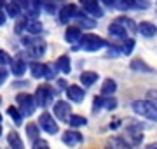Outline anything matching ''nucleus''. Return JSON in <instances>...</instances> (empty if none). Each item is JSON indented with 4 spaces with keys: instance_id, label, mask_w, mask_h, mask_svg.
<instances>
[{
    "instance_id": "1",
    "label": "nucleus",
    "mask_w": 157,
    "mask_h": 149,
    "mask_svg": "<svg viewBox=\"0 0 157 149\" xmlns=\"http://www.w3.org/2000/svg\"><path fill=\"white\" fill-rule=\"evenodd\" d=\"M131 109L135 111L138 116L145 118L150 121H157V107L148 100H135L131 103Z\"/></svg>"
},
{
    "instance_id": "2",
    "label": "nucleus",
    "mask_w": 157,
    "mask_h": 149,
    "mask_svg": "<svg viewBox=\"0 0 157 149\" xmlns=\"http://www.w3.org/2000/svg\"><path fill=\"white\" fill-rule=\"evenodd\" d=\"M17 105H19V111H21V114L25 116H32L35 111V97L33 95H26V93H21V95H17Z\"/></svg>"
},
{
    "instance_id": "3",
    "label": "nucleus",
    "mask_w": 157,
    "mask_h": 149,
    "mask_svg": "<svg viewBox=\"0 0 157 149\" xmlns=\"http://www.w3.org/2000/svg\"><path fill=\"white\" fill-rule=\"evenodd\" d=\"M105 46H107V42L98 35H84L80 39V47L84 51H98L100 47H105Z\"/></svg>"
},
{
    "instance_id": "4",
    "label": "nucleus",
    "mask_w": 157,
    "mask_h": 149,
    "mask_svg": "<svg viewBox=\"0 0 157 149\" xmlns=\"http://www.w3.org/2000/svg\"><path fill=\"white\" fill-rule=\"evenodd\" d=\"M39 125L40 128L44 130L45 133H49V135H54V133H58V123L54 121V118L49 114V112H42L39 118Z\"/></svg>"
},
{
    "instance_id": "5",
    "label": "nucleus",
    "mask_w": 157,
    "mask_h": 149,
    "mask_svg": "<svg viewBox=\"0 0 157 149\" xmlns=\"http://www.w3.org/2000/svg\"><path fill=\"white\" fill-rule=\"evenodd\" d=\"M23 44L28 47V51L32 56H42L45 51V42L42 39H23Z\"/></svg>"
},
{
    "instance_id": "6",
    "label": "nucleus",
    "mask_w": 157,
    "mask_h": 149,
    "mask_svg": "<svg viewBox=\"0 0 157 149\" xmlns=\"http://www.w3.org/2000/svg\"><path fill=\"white\" fill-rule=\"evenodd\" d=\"M51 100H52V90H51V88H47V86L37 88V91H35V102H37V105L47 107Z\"/></svg>"
},
{
    "instance_id": "7",
    "label": "nucleus",
    "mask_w": 157,
    "mask_h": 149,
    "mask_svg": "<svg viewBox=\"0 0 157 149\" xmlns=\"http://www.w3.org/2000/svg\"><path fill=\"white\" fill-rule=\"evenodd\" d=\"M80 6L84 7V11L87 14L94 18H101L103 16V11H101V7L98 6V0H80Z\"/></svg>"
},
{
    "instance_id": "8",
    "label": "nucleus",
    "mask_w": 157,
    "mask_h": 149,
    "mask_svg": "<svg viewBox=\"0 0 157 149\" xmlns=\"http://www.w3.org/2000/svg\"><path fill=\"white\" fill-rule=\"evenodd\" d=\"M54 114H56V118L59 121H68L70 119V103L63 102V100L56 102V105H54Z\"/></svg>"
},
{
    "instance_id": "9",
    "label": "nucleus",
    "mask_w": 157,
    "mask_h": 149,
    "mask_svg": "<svg viewBox=\"0 0 157 149\" xmlns=\"http://www.w3.org/2000/svg\"><path fill=\"white\" fill-rule=\"evenodd\" d=\"M78 16H80V12H78L77 6H73V4L65 6L61 11H59V21H61V23H68L70 18H78Z\"/></svg>"
},
{
    "instance_id": "10",
    "label": "nucleus",
    "mask_w": 157,
    "mask_h": 149,
    "mask_svg": "<svg viewBox=\"0 0 157 149\" xmlns=\"http://www.w3.org/2000/svg\"><path fill=\"white\" fill-rule=\"evenodd\" d=\"M84 140V137L80 135L78 132H75V130H68V132L63 133V142L67 144V146H77V144H80Z\"/></svg>"
},
{
    "instance_id": "11",
    "label": "nucleus",
    "mask_w": 157,
    "mask_h": 149,
    "mask_svg": "<svg viewBox=\"0 0 157 149\" xmlns=\"http://www.w3.org/2000/svg\"><path fill=\"white\" fill-rule=\"evenodd\" d=\"M67 97L72 100V102H82L84 100V97H86V93H84V90L80 86H68L67 88Z\"/></svg>"
},
{
    "instance_id": "12",
    "label": "nucleus",
    "mask_w": 157,
    "mask_h": 149,
    "mask_svg": "<svg viewBox=\"0 0 157 149\" xmlns=\"http://www.w3.org/2000/svg\"><path fill=\"white\" fill-rule=\"evenodd\" d=\"M107 149H133V146L122 137H112L107 142Z\"/></svg>"
},
{
    "instance_id": "13",
    "label": "nucleus",
    "mask_w": 157,
    "mask_h": 149,
    "mask_svg": "<svg viewBox=\"0 0 157 149\" xmlns=\"http://www.w3.org/2000/svg\"><path fill=\"white\" fill-rule=\"evenodd\" d=\"M138 32H140L143 37H154V35L157 34V28H155V25L150 23V21H141V23L138 25Z\"/></svg>"
},
{
    "instance_id": "14",
    "label": "nucleus",
    "mask_w": 157,
    "mask_h": 149,
    "mask_svg": "<svg viewBox=\"0 0 157 149\" xmlns=\"http://www.w3.org/2000/svg\"><path fill=\"white\" fill-rule=\"evenodd\" d=\"M30 72L33 77H47V65H42V63L33 62L30 65Z\"/></svg>"
},
{
    "instance_id": "15",
    "label": "nucleus",
    "mask_w": 157,
    "mask_h": 149,
    "mask_svg": "<svg viewBox=\"0 0 157 149\" xmlns=\"http://www.w3.org/2000/svg\"><path fill=\"white\" fill-rule=\"evenodd\" d=\"M115 90H117V83L113 79H107L103 83V86H101V95L103 97H110V95L115 93Z\"/></svg>"
},
{
    "instance_id": "16",
    "label": "nucleus",
    "mask_w": 157,
    "mask_h": 149,
    "mask_svg": "<svg viewBox=\"0 0 157 149\" xmlns=\"http://www.w3.org/2000/svg\"><path fill=\"white\" fill-rule=\"evenodd\" d=\"M108 32H110L112 35H115V37H121V39L126 40V28H124L121 23H117V21L108 26Z\"/></svg>"
},
{
    "instance_id": "17",
    "label": "nucleus",
    "mask_w": 157,
    "mask_h": 149,
    "mask_svg": "<svg viewBox=\"0 0 157 149\" xmlns=\"http://www.w3.org/2000/svg\"><path fill=\"white\" fill-rule=\"evenodd\" d=\"M80 81L84 86H93L96 81H98V74L96 72H82L80 74Z\"/></svg>"
},
{
    "instance_id": "18",
    "label": "nucleus",
    "mask_w": 157,
    "mask_h": 149,
    "mask_svg": "<svg viewBox=\"0 0 157 149\" xmlns=\"http://www.w3.org/2000/svg\"><path fill=\"white\" fill-rule=\"evenodd\" d=\"M65 37H67L68 42H77V40L82 39V35H80V30H78L77 26H70V28L67 30Z\"/></svg>"
},
{
    "instance_id": "19",
    "label": "nucleus",
    "mask_w": 157,
    "mask_h": 149,
    "mask_svg": "<svg viewBox=\"0 0 157 149\" xmlns=\"http://www.w3.org/2000/svg\"><path fill=\"white\" fill-rule=\"evenodd\" d=\"M56 67L61 70L63 74H70V69H72V67H70V58L65 56V54H63V56H59V58H58Z\"/></svg>"
},
{
    "instance_id": "20",
    "label": "nucleus",
    "mask_w": 157,
    "mask_h": 149,
    "mask_svg": "<svg viewBox=\"0 0 157 149\" xmlns=\"http://www.w3.org/2000/svg\"><path fill=\"white\" fill-rule=\"evenodd\" d=\"M7 140H9V146H11L12 149H23V142H21V139H19V135H17L16 132L9 133Z\"/></svg>"
},
{
    "instance_id": "21",
    "label": "nucleus",
    "mask_w": 157,
    "mask_h": 149,
    "mask_svg": "<svg viewBox=\"0 0 157 149\" xmlns=\"http://www.w3.org/2000/svg\"><path fill=\"white\" fill-rule=\"evenodd\" d=\"M25 72H26V63L23 62V60L12 62V74L14 75H23Z\"/></svg>"
},
{
    "instance_id": "22",
    "label": "nucleus",
    "mask_w": 157,
    "mask_h": 149,
    "mask_svg": "<svg viewBox=\"0 0 157 149\" xmlns=\"http://www.w3.org/2000/svg\"><path fill=\"white\" fill-rule=\"evenodd\" d=\"M86 123H87V119H86V118H82V116H77V114L70 116V119H68V125H70V126H73V128H78V126H84Z\"/></svg>"
},
{
    "instance_id": "23",
    "label": "nucleus",
    "mask_w": 157,
    "mask_h": 149,
    "mask_svg": "<svg viewBox=\"0 0 157 149\" xmlns=\"http://www.w3.org/2000/svg\"><path fill=\"white\" fill-rule=\"evenodd\" d=\"M117 23H121L124 28L128 30V32H136V30H138V26H135V21H133V19H129V18H119Z\"/></svg>"
},
{
    "instance_id": "24",
    "label": "nucleus",
    "mask_w": 157,
    "mask_h": 149,
    "mask_svg": "<svg viewBox=\"0 0 157 149\" xmlns=\"http://www.w3.org/2000/svg\"><path fill=\"white\" fill-rule=\"evenodd\" d=\"M7 112H9V116L12 118V121H14L16 125H21V121H23V116H21V112H19V109H16L14 105H11V107L7 109Z\"/></svg>"
},
{
    "instance_id": "25",
    "label": "nucleus",
    "mask_w": 157,
    "mask_h": 149,
    "mask_svg": "<svg viewBox=\"0 0 157 149\" xmlns=\"http://www.w3.org/2000/svg\"><path fill=\"white\" fill-rule=\"evenodd\" d=\"M26 135H28V139H32V140H39V126L33 125V123H30L28 126H26Z\"/></svg>"
},
{
    "instance_id": "26",
    "label": "nucleus",
    "mask_w": 157,
    "mask_h": 149,
    "mask_svg": "<svg viewBox=\"0 0 157 149\" xmlns=\"http://www.w3.org/2000/svg\"><path fill=\"white\" fill-rule=\"evenodd\" d=\"M25 28L28 30L30 34H40L42 32V23H39V21H28V23L25 25Z\"/></svg>"
},
{
    "instance_id": "27",
    "label": "nucleus",
    "mask_w": 157,
    "mask_h": 149,
    "mask_svg": "<svg viewBox=\"0 0 157 149\" xmlns=\"http://www.w3.org/2000/svg\"><path fill=\"white\" fill-rule=\"evenodd\" d=\"M131 69L133 70H143V72H152L150 67H147L141 60H133V62H131Z\"/></svg>"
},
{
    "instance_id": "28",
    "label": "nucleus",
    "mask_w": 157,
    "mask_h": 149,
    "mask_svg": "<svg viewBox=\"0 0 157 149\" xmlns=\"http://www.w3.org/2000/svg\"><path fill=\"white\" fill-rule=\"evenodd\" d=\"M133 47H135V40H133V39H126V42H124L121 53H122V54H131Z\"/></svg>"
},
{
    "instance_id": "29",
    "label": "nucleus",
    "mask_w": 157,
    "mask_h": 149,
    "mask_svg": "<svg viewBox=\"0 0 157 149\" xmlns=\"http://www.w3.org/2000/svg\"><path fill=\"white\" fill-rule=\"evenodd\" d=\"M19 9H21V6L19 4H16V2H11V4H7V11H9V16H17L19 14Z\"/></svg>"
},
{
    "instance_id": "30",
    "label": "nucleus",
    "mask_w": 157,
    "mask_h": 149,
    "mask_svg": "<svg viewBox=\"0 0 157 149\" xmlns=\"http://www.w3.org/2000/svg\"><path fill=\"white\" fill-rule=\"evenodd\" d=\"M117 107V100L113 97H105L103 100V109H115Z\"/></svg>"
},
{
    "instance_id": "31",
    "label": "nucleus",
    "mask_w": 157,
    "mask_h": 149,
    "mask_svg": "<svg viewBox=\"0 0 157 149\" xmlns=\"http://www.w3.org/2000/svg\"><path fill=\"white\" fill-rule=\"evenodd\" d=\"M42 6H44L45 11L51 12V14H54V12H56V4H54L52 0H42Z\"/></svg>"
},
{
    "instance_id": "32",
    "label": "nucleus",
    "mask_w": 157,
    "mask_h": 149,
    "mask_svg": "<svg viewBox=\"0 0 157 149\" xmlns=\"http://www.w3.org/2000/svg\"><path fill=\"white\" fill-rule=\"evenodd\" d=\"M78 21L84 25V26H87V28H93V26H94V19H89V18L82 16V14L78 16Z\"/></svg>"
},
{
    "instance_id": "33",
    "label": "nucleus",
    "mask_w": 157,
    "mask_h": 149,
    "mask_svg": "<svg viewBox=\"0 0 157 149\" xmlns=\"http://www.w3.org/2000/svg\"><path fill=\"white\" fill-rule=\"evenodd\" d=\"M7 63H12L11 56H9L6 51H0V67H4V65H7Z\"/></svg>"
},
{
    "instance_id": "34",
    "label": "nucleus",
    "mask_w": 157,
    "mask_h": 149,
    "mask_svg": "<svg viewBox=\"0 0 157 149\" xmlns=\"http://www.w3.org/2000/svg\"><path fill=\"white\" fill-rule=\"evenodd\" d=\"M147 97H148V102H152L157 107V90H148Z\"/></svg>"
},
{
    "instance_id": "35",
    "label": "nucleus",
    "mask_w": 157,
    "mask_h": 149,
    "mask_svg": "<svg viewBox=\"0 0 157 149\" xmlns=\"http://www.w3.org/2000/svg\"><path fill=\"white\" fill-rule=\"evenodd\" d=\"M103 100H105V97H103V95H100V97H96V98H94V103H93V107H94V111L103 109Z\"/></svg>"
},
{
    "instance_id": "36",
    "label": "nucleus",
    "mask_w": 157,
    "mask_h": 149,
    "mask_svg": "<svg viewBox=\"0 0 157 149\" xmlns=\"http://www.w3.org/2000/svg\"><path fill=\"white\" fill-rule=\"evenodd\" d=\"M135 4H136L135 0H121V2H119V7H121V9H128V7H133Z\"/></svg>"
},
{
    "instance_id": "37",
    "label": "nucleus",
    "mask_w": 157,
    "mask_h": 149,
    "mask_svg": "<svg viewBox=\"0 0 157 149\" xmlns=\"http://www.w3.org/2000/svg\"><path fill=\"white\" fill-rule=\"evenodd\" d=\"M33 149H49V146H47L45 140H37V142L33 144Z\"/></svg>"
},
{
    "instance_id": "38",
    "label": "nucleus",
    "mask_w": 157,
    "mask_h": 149,
    "mask_svg": "<svg viewBox=\"0 0 157 149\" xmlns=\"http://www.w3.org/2000/svg\"><path fill=\"white\" fill-rule=\"evenodd\" d=\"M54 70H58L56 65H47V79H52L54 77Z\"/></svg>"
},
{
    "instance_id": "39",
    "label": "nucleus",
    "mask_w": 157,
    "mask_h": 149,
    "mask_svg": "<svg viewBox=\"0 0 157 149\" xmlns=\"http://www.w3.org/2000/svg\"><path fill=\"white\" fill-rule=\"evenodd\" d=\"M6 79H7V70L4 67H0V84H4Z\"/></svg>"
},
{
    "instance_id": "40",
    "label": "nucleus",
    "mask_w": 157,
    "mask_h": 149,
    "mask_svg": "<svg viewBox=\"0 0 157 149\" xmlns=\"http://www.w3.org/2000/svg\"><path fill=\"white\" fill-rule=\"evenodd\" d=\"M145 149H157V142H150V144H147Z\"/></svg>"
},
{
    "instance_id": "41",
    "label": "nucleus",
    "mask_w": 157,
    "mask_h": 149,
    "mask_svg": "<svg viewBox=\"0 0 157 149\" xmlns=\"http://www.w3.org/2000/svg\"><path fill=\"white\" fill-rule=\"evenodd\" d=\"M6 19H7V16H6V14H4L2 11H0V25H4V23H6Z\"/></svg>"
},
{
    "instance_id": "42",
    "label": "nucleus",
    "mask_w": 157,
    "mask_h": 149,
    "mask_svg": "<svg viewBox=\"0 0 157 149\" xmlns=\"http://www.w3.org/2000/svg\"><path fill=\"white\" fill-rule=\"evenodd\" d=\"M103 2H105V4H108V6H112V4H115V2H117V0H103Z\"/></svg>"
},
{
    "instance_id": "43",
    "label": "nucleus",
    "mask_w": 157,
    "mask_h": 149,
    "mask_svg": "<svg viewBox=\"0 0 157 149\" xmlns=\"http://www.w3.org/2000/svg\"><path fill=\"white\" fill-rule=\"evenodd\" d=\"M2 7H4V0H0V9H2Z\"/></svg>"
},
{
    "instance_id": "44",
    "label": "nucleus",
    "mask_w": 157,
    "mask_h": 149,
    "mask_svg": "<svg viewBox=\"0 0 157 149\" xmlns=\"http://www.w3.org/2000/svg\"><path fill=\"white\" fill-rule=\"evenodd\" d=\"M0 135H2V125H0Z\"/></svg>"
},
{
    "instance_id": "45",
    "label": "nucleus",
    "mask_w": 157,
    "mask_h": 149,
    "mask_svg": "<svg viewBox=\"0 0 157 149\" xmlns=\"http://www.w3.org/2000/svg\"><path fill=\"white\" fill-rule=\"evenodd\" d=\"M0 123H2V116H0Z\"/></svg>"
},
{
    "instance_id": "46",
    "label": "nucleus",
    "mask_w": 157,
    "mask_h": 149,
    "mask_svg": "<svg viewBox=\"0 0 157 149\" xmlns=\"http://www.w3.org/2000/svg\"><path fill=\"white\" fill-rule=\"evenodd\" d=\"M0 102H2V98H0Z\"/></svg>"
}]
</instances>
